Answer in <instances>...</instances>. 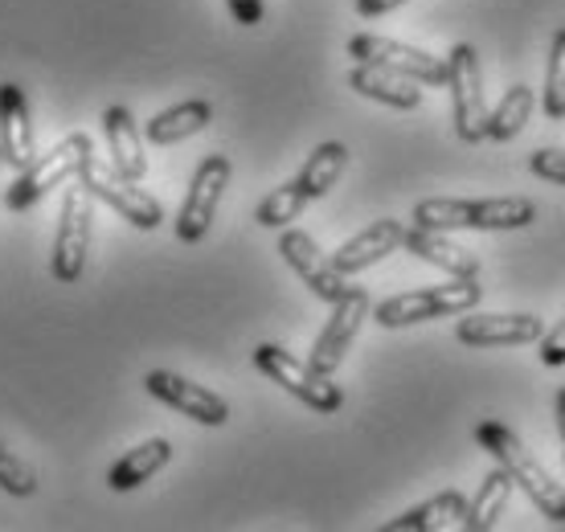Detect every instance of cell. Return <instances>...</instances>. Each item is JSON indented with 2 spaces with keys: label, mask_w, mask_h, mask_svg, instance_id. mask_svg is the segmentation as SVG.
I'll return each instance as SVG.
<instances>
[{
  "label": "cell",
  "mask_w": 565,
  "mask_h": 532,
  "mask_svg": "<svg viewBox=\"0 0 565 532\" xmlns=\"http://www.w3.org/2000/svg\"><path fill=\"white\" fill-rule=\"evenodd\" d=\"M529 169H533V177H541V181L565 184V152L562 148H541V152L529 156Z\"/></svg>",
  "instance_id": "cell-29"
},
{
  "label": "cell",
  "mask_w": 565,
  "mask_h": 532,
  "mask_svg": "<svg viewBox=\"0 0 565 532\" xmlns=\"http://www.w3.org/2000/svg\"><path fill=\"white\" fill-rule=\"evenodd\" d=\"M557 435H562V447H565V390L557 393Z\"/></svg>",
  "instance_id": "cell-33"
},
{
  "label": "cell",
  "mask_w": 565,
  "mask_h": 532,
  "mask_svg": "<svg viewBox=\"0 0 565 532\" xmlns=\"http://www.w3.org/2000/svg\"><path fill=\"white\" fill-rule=\"evenodd\" d=\"M537 222V205L529 196H483V201H459V196H430L414 205V225L426 230H524Z\"/></svg>",
  "instance_id": "cell-1"
},
{
  "label": "cell",
  "mask_w": 565,
  "mask_h": 532,
  "mask_svg": "<svg viewBox=\"0 0 565 532\" xmlns=\"http://www.w3.org/2000/svg\"><path fill=\"white\" fill-rule=\"evenodd\" d=\"M169 459H172V443H169V438H148V443H140V447L128 450L124 459L115 462L111 476H107V483H111V491L140 488V483H148V479H152Z\"/></svg>",
  "instance_id": "cell-22"
},
{
  "label": "cell",
  "mask_w": 565,
  "mask_h": 532,
  "mask_svg": "<svg viewBox=\"0 0 565 532\" xmlns=\"http://www.w3.org/2000/svg\"><path fill=\"white\" fill-rule=\"evenodd\" d=\"M226 184H230V156H205L198 164V172H193V184H189L181 213H177V238L201 242L210 234Z\"/></svg>",
  "instance_id": "cell-10"
},
{
  "label": "cell",
  "mask_w": 565,
  "mask_h": 532,
  "mask_svg": "<svg viewBox=\"0 0 565 532\" xmlns=\"http://www.w3.org/2000/svg\"><path fill=\"white\" fill-rule=\"evenodd\" d=\"M349 54L356 62H369V66H385L394 74H406L423 86H447V62L443 57H430L426 50H414V45H402L394 38H382V33H356L349 42Z\"/></svg>",
  "instance_id": "cell-9"
},
{
  "label": "cell",
  "mask_w": 565,
  "mask_h": 532,
  "mask_svg": "<svg viewBox=\"0 0 565 532\" xmlns=\"http://www.w3.org/2000/svg\"><path fill=\"white\" fill-rule=\"evenodd\" d=\"M0 152L4 164L25 172L33 164V124H29V98L17 83L0 86Z\"/></svg>",
  "instance_id": "cell-15"
},
{
  "label": "cell",
  "mask_w": 565,
  "mask_h": 532,
  "mask_svg": "<svg viewBox=\"0 0 565 532\" xmlns=\"http://www.w3.org/2000/svg\"><path fill=\"white\" fill-rule=\"evenodd\" d=\"M369 320V295L361 287H353L349 295H340L337 304H332V316H328L324 332L316 340V349H311L308 364L311 369H320V373H337V364L344 361V352L349 344L356 340L361 332V323Z\"/></svg>",
  "instance_id": "cell-12"
},
{
  "label": "cell",
  "mask_w": 565,
  "mask_h": 532,
  "mask_svg": "<svg viewBox=\"0 0 565 532\" xmlns=\"http://www.w3.org/2000/svg\"><path fill=\"white\" fill-rule=\"evenodd\" d=\"M476 443L509 471L516 488L529 491V500L537 504L541 517H550L562 524L565 520V483H557V479L545 471V462L533 459V450H524V443L512 435L504 422H480V426H476Z\"/></svg>",
  "instance_id": "cell-2"
},
{
  "label": "cell",
  "mask_w": 565,
  "mask_h": 532,
  "mask_svg": "<svg viewBox=\"0 0 565 532\" xmlns=\"http://www.w3.org/2000/svg\"><path fill=\"white\" fill-rule=\"evenodd\" d=\"M447 86H451L455 131L463 143L488 140V103H483L480 54L471 45H455L447 57Z\"/></svg>",
  "instance_id": "cell-7"
},
{
  "label": "cell",
  "mask_w": 565,
  "mask_h": 532,
  "mask_svg": "<svg viewBox=\"0 0 565 532\" xmlns=\"http://www.w3.org/2000/svg\"><path fill=\"white\" fill-rule=\"evenodd\" d=\"M402 238H406L402 222H394V217H382V222L365 225L356 238L344 242V246L332 254V263H337L344 275H356V270H365V266L382 263L385 254H394L397 246H402Z\"/></svg>",
  "instance_id": "cell-18"
},
{
  "label": "cell",
  "mask_w": 565,
  "mask_h": 532,
  "mask_svg": "<svg viewBox=\"0 0 565 532\" xmlns=\"http://www.w3.org/2000/svg\"><path fill=\"white\" fill-rule=\"evenodd\" d=\"M397 4H406V0H356V13H361V17H382V13H394Z\"/></svg>",
  "instance_id": "cell-32"
},
{
  "label": "cell",
  "mask_w": 565,
  "mask_h": 532,
  "mask_svg": "<svg viewBox=\"0 0 565 532\" xmlns=\"http://www.w3.org/2000/svg\"><path fill=\"white\" fill-rule=\"evenodd\" d=\"M349 86H353L356 95L385 103V107H397V111H414L423 103V83L385 71V66H369V62H356L353 74H349Z\"/></svg>",
  "instance_id": "cell-17"
},
{
  "label": "cell",
  "mask_w": 565,
  "mask_h": 532,
  "mask_svg": "<svg viewBox=\"0 0 565 532\" xmlns=\"http://www.w3.org/2000/svg\"><path fill=\"white\" fill-rule=\"evenodd\" d=\"M255 369L263 377L275 381V385H282L291 397H299L308 409H316V414H337V409L344 406V393H340V385L332 381V373H320V369H311L308 361H296V357L287 349H279V344H258Z\"/></svg>",
  "instance_id": "cell-4"
},
{
  "label": "cell",
  "mask_w": 565,
  "mask_h": 532,
  "mask_svg": "<svg viewBox=\"0 0 565 532\" xmlns=\"http://www.w3.org/2000/svg\"><path fill=\"white\" fill-rule=\"evenodd\" d=\"M0 169H4V152H0Z\"/></svg>",
  "instance_id": "cell-34"
},
{
  "label": "cell",
  "mask_w": 565,
  "mask_h": 532,
  "mask_svg": "<svg viewBox=\"0 0 565 532\" xmlns=\"http://www.w3.org/2000/svg\"><path fill=\"white\" fill-rule=\"evenodd\" d=\"M213 119V107L205 103V98H189V103H177L172 111H160L148 119V127H143V136H148V143H160V148H169V143H181L189 140V136H198V131H205Z\"/></svg>",
  "instance_id": "cell-21"
},
{
  "label": "cell",
  "mask_w": 565,
  "mask_h": 532,
  "mask_svg": "<svg viewBox=\"0 0 565 532\" xmlns=\"http://www.w3.org/2000/svg\"><path fill=\"white\" fill-rule=\"evenodd\" d=\"M512 476L495 462V471L480 483V491H476V500L467 504V524L463 532H488L500 524V517H504V508H509V496H512Z\"/></svg>",
  "instance_id": "cell-23"
},
{
  "label": "cell",
  "mask_w": 565,
  "mask_h": 532,
  "mask_svg": "<svg viewBox=\"0 0 565 532\" xmlns=\"http://www.w3.org/2000/svg\"><path fill=\"white\" fill-rule=\"evenodd\" d=\"M545 337L541 316H467L455 323V340L467 349H516V344H537Z\"/></svg>",
  "instance_id": "cell-13"
},
{
  "label": "cell",
  "mask_w": 565,
  "mask_h": 532,
  "mask_svg": "<svg viewBox=\"0 0 565 532\" xmlns=\"http://www.w3.org/2000/svg\"><path fill=\"white\" fill-rule=\"evenodd\" d=\"M545 115L550 119H565V25L553 33V50H550V71H545Z\"/></svg>",
  "instance_id": "cell-27"
},
{
  "label": "cell",
  "mask_w": 565,
  "mask_h": 532,
  "mask_svg": "<svg viewBox=\"0 0 565 532\" xmlns=\"http://www.w3.org/2000/svg\"><path fill=\"white\" fill-rule=\"evenodd\" d=\"M95 152L90 148V140H86L83 131H74V136H66L62 143H54L45 156H33V164H29L21 177H17V184L9 189V196H4V205L13 213L29 210V205H38L50 189H57L62 181H74L78 177V169H83V160Z\"/></svg>",
  "instance_id": "cell-5"
},
{
  "label": "cell",
  "mask_w": 565,
  "mask_h": 532,
  "mask_svg": "<svg viewBox=\"0 0 565 532\" xmlns=\"http://www.w3.org/2000/svg\"><path fill=\"white\" fill-rule=\"evenodd\" d=\"M537 344H541V361L550 364V369L565 364V316L553 323V328H545V337H541Z\"/></svg>",
  "instance_id": "cell-30"
},
{
  "label": "cell",
  "mask_w": 565,
  "mask_h": 532,
  "mask_svg": "<svg viewBox=\"0 0 565 532\" xmlns=\"http://www.w3.org/2000/svg\"><path fill=\"white\" fill-rule=\"evenodd\" d=\"M529 119H533V86H524V83L509 86V91L500 95V103L488 111V140H500V143L516 140Z\"/></svg>",
  "instance_id": "cell-25"
},
{
  "label": "cell",
  "mask_w": 565,
  "mask_h": 532,
  "mask_svg": "<svg viewBox=\"0 0 565 532\" xmlns=\"http://www.w3.org/2000/svg\"><path fill=\"white\" fill-rule=\"evenodd\" d=\"M483 299V287L476 279H451L443 287H423V291L390 295L385 304H377L373 320L382 328H411V323L438 320V316H459L471 311Z\"/></svg>",
  "instance_id": "cell-3"
},
{
  "label": "cell",
  "mask_w": 565,
  "mask_h": 532,
  "mask_svg": "<svg viewBox=\"0 0 565 532\" xmlns=\"http://www.w3.org/2000/svg\"><path fill=\"white\" fill-rule=\"evenodd\" d=\"M279 254L287 258V266L296 270L299 279H303V287H311V291L320 295V299H328V304H337L340 295L353 291L349 275H344V270L316 246V238L303 234V230H282Z\"/></svg>",
  "instance_id": "cell-11"
},
{
  "label": "cell",
  "mask_w": 565,
  "mask_h": 532,
  "mask_svg": "<svg viewBox=\"0 0 565 532\" xmlns=\"http://www.w3.org/2000/svg\"><path fill=\"white\" fill-rule=\"evenodd\" d=\"M0 488L9 491V496H33L38 491V476L4 447H0Z\"/></svg>",
  "instance_id": "cell-28"
},
{
  "label": "cell",
  "mask_w": 565,
  "mask_h": 532,
  "mask_svg": "<svg viewBox=\"0 0 565 532\" xmlns=\"http://www.w3.org/2000/svg\"><path fill=\"white\" fill-rule=\"evenodd\" d=\"M303 205H308V193L299 189V181H291L282 189H270V196L258 205L255 222L267 225V230H282V225H291L303 213Z\"/></svg>",
  "instance_id": "cell-26"
},
{
  "label": "cell",
  "mask_w": 565,
  "mask_h": 532,
  "mask_svg": "<svg viewBox=\"0 0 565 532\" xmlns=\"http://www.w3.org/2000/svg\"><path fill=\"white\" fill-rule=\"evenodd\" d=\"M103 131H107V148H111L115 169L124 172L128 181H140L143 172H148V160H143L140 127H136L128 107H107L103 111Z\"/></svg>",
  "instance_id": "cell-19"
},
{
  "label": "cell",
  "mask_w": 565,
  "mask_h": 532,
  "mask_svg": "<svg viewBox=\"0 0 565 532\" xmlns=\"http://www.w3.org/2000/svg\"><path fill=\"white\" fill-rule=\"evenodd\" d=\"M226 4L238 25H258V21L267 17V4H263V0H226Z\"/></svg>",
  "instance_id": "cell-31"
},
{
  "label": "cell",
  "mask_w": 565,
  "mask_h": 532,
  "mask_svg": "<svg viewBox=\"0 0 565 532\" xmlns=\"http://www.w3.org/2000/svg\"><path fill=\"white\" fill-rule=\"evenodd\" d=\"M402 246H406L414 258H423V263L438 266V270H447L451 279H476V275H480V258H476V251H467V246L451 242L443 230L414 225V230H406Z\"/></svg>",
  "instance_id": "cell-16"
},
{
  "label": "cell",
  "mask_w": 565,
  "mask_h": 532,
  "mask_svg": "<svg viewBox=\"0 0 565 532\" xmlns=\"http://www.w3.org/2000/svg\"><path fill=\"white\" fill-rule=\"evenodd\" d=\"M143 385H148V393H152L156 402L181 409L184 418L201 422V426H226L230 422L226 397H217V393L205 390V385H193V381L177 377V373H164V369L148 373Z\"/></svg>",
  "instance_id": "cell-14"
},
{
  "label": "cell",
  "mask_w": 565,
  "mask_h": 532,
  "mask_svg": "<svg viewBox=\"0 0 565 532\" xmlns=\"http://www.w3.org/2000/svg\"><path fill=\"white\" fill-rule=\"evenodd\" d=\"M90 189L78 177L71 181L62 196V213H57V238H54V279L57 283H78L83 279L86 254H90Z\"/></svg>",
  "instance_id": "cell-6"
},
{
  "label": "cell",
  "mask_w": 565,
  "mask_h": 532,
  "mask_svg": "<svg viewBox=\"0 0 565 532\" xmlns=\"http://www.w3.org/2000/svg\"><path fill=\"white\" fill-rule=\"evenodd\" d=\"M78 181L90 189V196H99L107 201L119 217H128L136 230H156V225L164 222V210H160V201L148 196L143 189H136V181H128L119 169L111 164H103L99 156L90 152L83 160V169H78Z\"/></svg>",
  "instance_id": "cell-8"
},
{
  "label": "cell",
  "mask_w": 565,
  "mask_h": 532,
  "mask_svg": "<svg viewBox=\"0 0 565 532\" xmlns=\"http://www.w3.org/2000/svg\"><path fill=\"white\" fill-rule=\"evenodd\" d=\"M344 164H349V148H344V143H337V140L320 143V148L308 156L303 172L296 177L299 189L308 193V201H320L324 193H332L340 181V172H344Z\"/></svg>",
  "instance_id": "cell-24"
},
{
  "label": "cell",
  "mask_w": 565,
  "mask_h": 532,
  "mask_svg": "<svg viewBox=\"0 0 565 532\" xmlns=\"http://www.w3.org/2000/svg\"><path fill=\"white\" fill-rule=\"evenodd\" d=\"M467 524V496L459 491H438L435 500L411 508L406 517L385 524V532H443V529H463Z\"/></svg>",
  "instance_id": "cell-20"
}]
</instances>
